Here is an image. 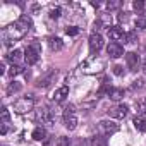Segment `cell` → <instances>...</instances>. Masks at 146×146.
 Masks as SVG:
<instances>
[{
	"instance_id": "6da1fadb",
	"label": "cell",
	"mask_w": 146,
	"mask_h": 146,
	"mask_svg": "<svg viewBox=\"0 0 146 146\" xmlns=\"http://www.w3.org/2000/svg\"><path fill=\"white\" fill-rule=\"evenodd\" d=\"M31 26H33V21H31V17L29 16H26V14H23L14 24H9L5 29H4V33H2V38H4V45H12V43H16V41H19L29 29H31Z\"/></svg>"
},
{
	"instance_id": "7a4b0ae2",
	"label": "cell",
	"mask_w": 146,
	"mask_h": 146,
	"mask_svg": "<svg viewBox=\"0 0 146 146\" xmlns=\"http://www.w3.org/2000/svg\"><path fill=\"white\" fill-rule=\"evenodd\" d=\"M33 108H35L33 96H23V98L14 102V112L16 113H26V112H31Z\"/></svg>"
},
{
	"instance_id": "3957f363",
	"label": "cell",
	"mask_w": 146,
	"mask_h": 146,
	"mask_svg": "<svg viewBox=\"0 0 146 146\" xmlns=\"http://www.w3.org/2000/svg\"><path fill=\"white\" fill-rule=\"evenodd\" d=\"M64 124L69 131H74L78 127V117H76V112H74L72 105L65 107V110H64Z\"/></svg>"
},
{
	"instance_id": "277c9868",
	"label": "cell",
	"mask_w": 146,
	"mask_h": 146,
	"mask_svg": "<svg viewBox=\"0 0 146 146\" xmlns=\"http://www.w3.org/2000/svg\"><path fill=\"white\" fill-rule=\"evenodd\" d=\"M98 131L102 136H112L119 131V124L113 120H100L98 122Z\"/></svg>"
},
{
	"instance_id": "5b68a950",
	"label": "cell",
	"mask_w": 146,
	"mask_h": 146,
	"mask_svg": "<svg viewBox=\"0 0 146 146\" xmlns=\"http://www.w3.org/2000/svg\"><path fill=\"white\" fill-rule=\"evenodd\" d=\"M24 60L28 62V65H35L40 60V46L38 45H31L26 48L24 52Z\"/></svg>"
},
{
	"instance_id": "8992f818",
	"label": "cell",
	"mask_w": 146,
	"mask_h": 146,
	"mask_svg": "<svg viewBox=\"0 0 146 146\" xmlns=\"http://www.w3.org/2000/svg\"><path fill=\"white\" fill-rule=\"evenodd\" d=\"M103 48V38L100 33H93L90 36V52L91 53H98Z\"/></svg>"
},
{
	"instance_id": "52a82bcc",
	"label": "cell",
	"mask_w": 146,
	"mask_h": 146,
	"mask_svg": "<svg viewBox=\"0 0 146 146\" xmlns=\"http://www.w3.org/2000/svg\"><path fill=\"white\" fill-rule=\"evenodd\" d=\"M107 53H108L112 58H119V57L124 55V46H122L120 43H117V41H112V43L107 46Z\"/></svg>"
},
{
	"instance_id": "ba28073f",
	"label": "cell",
	"mask_w": 146,
	"mask_h": 146,
	"mask_svg": "<svg viewBox=\"0 0 146 146\" xmlns=\"http://www.w3.org/2000/svg\"><path fill=\"white\" fill-rule=\"evenodd\" d=\"M125 64H127V67H129L131 70H137V69H139V64H141L139 55H137L136 52L125 53Z\"/></svg>"
},
{
	"instance_id": "9c48e42d",
	"label": "cell",
	"mask_w": 146,
	"mask_h": 146,
	"mask_svg": "<svg viewBox=\"0 0 146 146\" xmlns=\"http://www.w3.org/2000/svg\"><path fill=\"white\" fill-rule=\"evenodd\" d=\"M127 113H129V107H127L125 103L117 105L115 108H110V110H108V115L113 117V119H124Z\"/></svg>"
},
{
	"instance_id": "30bf717a",
	"label": "cell",
	"mask_w": 146,
	"mask_h": 146,
	"mask_svg": "<svg viewBox=\"0 0 146 146\" xmlns=\"http://www.w3.org/2000/svg\"><path fill=\"white\" fill-rule=\"evenodd\" d=\"M55 78H57V70H50L48 74H45L43 78H40V79L36 81V86H38V88H48V86L55 81Z\"/></svg>"
},
{
	"instance_id": "8fae6325",
	"label": "cell",
	"mask_w": 146,
	"mask_h": 146,
	"mask_svg": "<svg viewBox=\"0 0 146 146\" xmlns=\"http://www.w3.org/2000/svg\"><path fill=\"white\" fill-rule=\"evenodd\" d=\"M38 120H40L41 124H46V125H52V124L55 122V117L52 115V112H50L48 108H41V110L38 112Z\"/></svg>"
},
{
	"instance_id": "7c38bea8",
	"label": "cell",
	"mask_w": 146,
	"mask_h": 146,
	"mask_svg": "<svg viewBox=\"0 0 146 146\" xmlns=\"http://www.w3.org/2000/svg\"><path fill=\"white\" fill-rule=\"evenodd\" d=\"M67 96H69V88H67V86H60V88L55 90V93L52 95V100L57 102V103H60V102H64Z\"/></svg>"
},
{
	"instance_id": "4fadbf2b",
	"label": "cell",
	"mask_w": 146,
	"mask_h": 146,
	"mask_svg": "<svg viewBox=\"0 0 146 146\" xmlns=\"http://www.w3.org/2000/svg\"><path fill=\"white\" fill-rule=\"evenodd\" d=\"M124 35H125V33L122 31L120 26H112V28L108 29V38H110L112 41H119V40H122Z\"/></svg>"
},
{
	"instance_id": "5bb4252c",
	"label": "cell",
	"mask_w": 146,
	"mask_h": 146,
	"mask_svg": "<svg viewBox=\"0 0 146 146\" xmlns=\"http://www.w3.org/2000/svg\"><path fill=\"white\" fill-rule=\"evenodd\" d=\"M132 124H134V127H136L139 132H146V117L137 115V117L132 120Z\"/></svg>"
},
{
	"instance_id": "9a60e30c",
	"label": "cell",
	"mask_w": 146,
	"mask_h": 146,
	"mask_svg": "<svg viewBox=\"0 0 146 146\" xmlns=\"http://www.w3.org/2000/svg\"><path fill=\"white\" fill-rule=\"evenodd\" d=\"M33 139H36V141H43V139H46V129L45 127H35V131H33Z\"/></svg>"
},
{
	"instance_id": "2e32d148",
	"label": "cell",
	"mask_w": 146,
	"mask_h": 146,
	"mask_svg": "<svg viewBox=\"0 0 146 146\" xmlns=\"http://www.w3.org/2000/svg\"><path fill=\"white\" fill-rule=\"evenodd\" d=\"M23 58V52L21 50H12V52H9V55H7V60L12 64V65H16V62H19Z\"/></svg>"
},
{
	"instance_id": "e0dca14e",
	"label": "cell",
	"mask_w": 146,
	"mask_h": 146,
	"mask_svg": "<svg viewBox=\"0 0 146 146\" xmlns=\"http://www.w3.org/2000/svg\"><path fill=\"white\" fill-rule=\"evenodd\" d=\"M48 45H50V48H52L53 52H58V50L64 48V41H62L60 38H50V40H48Z\"/></svg>"
},
{
	"instance_id": "ac0fdd59",
	"label": "cell",
	"mask_w": 146,
	"mask_h": 146,
	"mask_svg": "<svg viewBox=\"0 0 146 146\" xmlns=\"http://www.w3.org/2000/svg\"><path fill=\"white\" fill-rule=\"evenodd\" d=\"M113 102H119L122 96H124V90L122 88H112V91H110V95H108Z\"/></svg>"
},
{
	"instance_id": "d6986e66",
	"label": "cell",
	"mask_w": 146,
	"mask_h": 146,
	"mask_svg": "<svg viewBox=\"0 0 146 146\" xmlns=\"http://www.w3.org/2000/svg\"><path fill=\"white\" fill-rule=\"evenodd\" d=\"M21 88H23V86H21V83H16V81H14V83H11V84L7 86V95H9V96H12L14 93L21 91Z\"/></svg>"
},
{
	"instance_id": "ffe728a7",
	"label": "cell",
	"mask_w": 146,
	"mask_h": 146,
	"mask_svg": "<svg viewBox=\"0 0 146 146\" xmlns=\"http://www.w3.org/2000/svg\"><path fill=\"white\" fill-rule=\"evenodd\" d=\"M124 41H125V43H134V41H137V35H136V31H129V33H125V35H124Z\"/></svg>"
},
{
	"instance_id": "44dd1931",
	"label": "cell",
	"mask_w": 146,
	"mask_h": 146,
	"mask_svg": "<svg viewBox=\"0 0 146 146\" xmlns=\"http://www.w3.org/2000/svg\"><path fill=\"white\" fill-rule=\"evenodd\" d=\"M91 146H107V139L102 136H95L91 139Z\"/></svg>"
},
{
	"instance_id": "7402d4cb",
	"label": "cell",
	"mask_w": 146,
	"mask_h": 146,
	"mask_svg": "<svg viewBox=\"0 0 146 146\" xmlns=\"http://www.w3.org/2000/svg\"><path fill=\"white\" fill-rule=\"evenodd\" d=\"M21 72H24V69H23L21 65H17V64H16V65H12V67H11V70H9V76H11V78H14V76H19Z\"/></svg>"
},
{
	"instance_id": "603a6c76",
	"label": "cell",
	"mask_w": 146,
	"mask_h": 146,
	"mask_svg": "<svg viewBox=\"0 0 146 146\" xmlns=\"http://www.w3.org/2000/svg\"><path fill=\"white\" fill-rule=\"evenodd\" d=\"M136 28L146 29V16H139V17L136 19Z\"/></svg>"
},
{
	"instance_id": "cb8c5ba5",
	"label": "cell",
	"mask_w": 146,
	"mask_h": 146,
	"mask_svg": "<svg viewBox=\"0 0 146 146\" xmlns=\"http://www.w3.org/2000/svg\"><path fill=\"white\" fill-rule=\"evenodd\" d=\"M57 146H70V139L67 136H60L57 139Z\"/></svg>"
},
{
	"instance_id": "d4e9b609",
	"label": "cell",
	"mask_w": 146,
	"mask_h": 146,
	"mask_svg": "<svg viewBox=\"0 0 146 146\" xmlns=\"http://www.w3.org/2000/svg\"><path fill=\"white\" fill-rule=\"evenodd\" d=\"M60 14H62V9H60V7H53V9H50V17H52V19H58Z\"/></svg>"
},
{
	"instance_id": "484cf974",
	"label": "cell",
	"mask_w": 146,
	"mask_h": 146,
	"mask_svg": "<svg viewBox=\"0 0 146 146\" xmlns=\"http://www.w3.org/2000/svg\"><path fill=\"white\" fill-rule=\"evenodd\" d=\"M136 108H137V112L139 113H144L146 112V100L143 98V100H139L137 103H136Z\"/></svg>"
},
{
	"instance_id": "4316f807",
	"label": "cell",
	"mask_w": 146,
	"mask_h": 146,
	"mask_svg": "<svg viewBox=\"0 0 146 146\" xmlns=\"http://www.w3.org/2000/svg\"><path fill=\"white\" fill-rule=\"evenodd\" d=\"M132 9H134L136 12H141V11L144 9V2H143V0H136V2L132 4Z\"/></svg>"
},
{
	"instance_id": "83f0119b",
	"label": "cell",
	"mask_w": 146,
	"mask_h": 146,
	"mask_svg": "<svg viewBox=\"0 0 146 146\" xmlns=\"http://www.w3.org/2000/svg\"><path fill=\"white\" fill-rule=\"evenodd\" d=\"M120 5H122V4L119 2V0H113V2H108V4H107V9H108V11H115V9H119Z\"/></svg>"
},
{
	"instance_id": "f1b7e54d",
	"label": "cell",
	"mask_w": 146,
	"mask_h": 146,
	"mask_svg": "<svg viewBox=\"0 0 146 146\" xmlns=\"http://www.w3.org/2000/svg\"><path fill=\"white\" fill-rule=\"evenodd\" d=\"M65 33H67L69 36H76V35L79 33V28H76V26H70V28H67V29H65Z\"/></svg>"
},
{
	"instance_id": "f546056e",
	"label": "cell",
	"mask_w": 146,
	"mask_h": 146,
	"mask_svg": "<svg viewBox=\"0 0 146 146\" xmlns=\"http://www.w3.org/2000/svg\"><path fill=\"white\" fill-rule=\"evenodd\" d=\"M9 119H11V113L7 110V107H2V120L4 122H9Z\"/></svg>"
},
{
	"instance_id": "4dcf8cb0",
	"label": "cell",
	"mask_w": 146,
	"mask_h": 146,
	"mask_svg": "<svg viewBox=\"0 0 146 146\" xmlns=\"http://www.w3.org/2000/svg\"><path fill=\"white\" fill-rule=\"evenodd\" d=\"M141 88H144V81H134L131 86V90H141Z\"/></svg>"
},
{
	"instance_id": "1f68e13d",
	"label": "cell",
	"mask_w": 146,
	"mask_h": 146,
	"mask_svg": "<svg viewBox=\"0 0 146 146\" xmlns=\"http://www.w3.org/2000/svg\"><path fill=\"white\" fill-rule=\"evenodd\" d=\"M113 72H115L117 76H120L122 72H124V70H122V65H115V67H113Z\"/></svg>"
},
{
	"instance_id": "d6a6232c",
	"label": "cell",
	"mask_w": 146,
	"mask_h": 146,
	"mask_svg": "<svg viewBox=\"0 0 146 146\" xmlns=\"http://www.w3.org/2000/svg\"><path fill=\"white\" fill-rule=\"evenodd\" d=\"M7 131H9V122H4V124H2V131H0V132H2V134H7Z\"/></svg>"
},
{
	"instance_id": "836d02e7",
	"label": "cell",
	"mask_w": 146,
	"mask_h": 146,
	"mask_svg": "<svg viewBox=\"0 0 146 146\" xmlns=\"http://www.w3.org/2000/svg\"><path fill=\"white\" fill-rule=\"evenodd\" d=\"M141 67H143V72H144V74H146V58L143 60V64H141Z\"/></svg>"
},
{
	"instance_id": "e575fe53",
	"label": "cell",
	"mask_w": 146,
	"mask_h": 146,
	"mask_svg": "<svg viewBox=\"0 0 146 146\" xmlns=\"http://www.w3.org/2000/svg\"><path fill=\"white\" fill-rule=\"evenodd\" d=\"M144 100H146V98H144Z\"/></svg>"
}]
</instances>
